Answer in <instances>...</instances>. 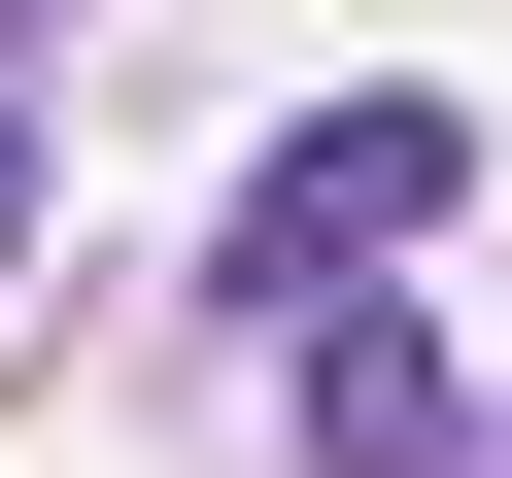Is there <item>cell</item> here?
I'll return each mask as SVG.
<instances>
[{
	"mask_svg": "<svg viewBox=\"0 0 512 478\" xmlns=\"http://www.w3.org/2000/svg\"><path fill=\"white\" fill-rule=\"evenodd\" d=\"M0 239H35V137H0Z\"/></svg>",
	"mask_w": 512,
	"mask_h": 478,
	"instance_id": "3",
	"label": "cell"
},
{
	"mask_svg": "<svg viewBox=\"0 0 512 478\" xmlns=\"http://www.w3.org/2000/svg\"><path fill=\"white\" fill-rule=\"evenodd\" d=\"M444 205H478V137H444V103H308L274 171H239V308H274V342H308V308H376Z\"/></svg>",
	"mask_w": 512,
	"mask_h": 478,
	"instance_id": "1",
	"label": "cell"
},
{
	"mask_svg": "<svg viewBox=\"0 0 512 478\" xmlns=\"http://www.w3.org/2000/svg\"><path fill=\"white\" fill-rule=\"evenodd\" d=\"M274 410H308V478H444V444H478L410 308H308V342H274Z\"/></svg>",
	"mask_w": 512,
	"mask_h": 478,
	"instance_id": "2",
	"label": "cell"
}]
</instances>
